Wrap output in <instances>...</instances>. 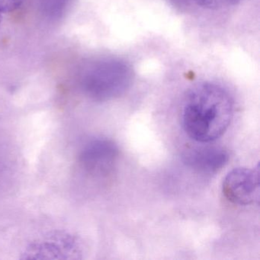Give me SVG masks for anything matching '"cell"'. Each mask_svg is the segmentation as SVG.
<instances>
[{"label":"cell","mask_w":260,"mask_h":260,"mask_svg":"<svg viewBox=\"0 0 260 260\" xmlns=\"http://www.w3.org/2000/svg\"><path fill=\"white\" fill-rule=\"evenodd\" d=\"M234 115L229 92L212 83L193 86L184 100L182 124L188 137L200 143L215 141L224 134Z\"/></svg>","instance_id":"6da1fadb"},{"label":"cell","mask_w":260,"mask_h":260,"mask_svg":"<svg viewBox=\"0 0 260 260\" xmlns=\"http://www.w3.org/2000/svg\"><path fill=\"white\" fill-rule=\"evenodd\" d=\"M133 80V70L127 62L118 57H104L86 67L83 88L90 98L108 101L125 93Z\"/></svg>","instance_id":"7a4b0ae2"},{"label":"cell","mask_w":260,"mask_h":260,"mask_svg":"<svg viewBox=\"0 0 260 260\" xmlns=\"http://www.w3.org/2000/svg\"><path fill=\"white\" fill-rule=\"evenodd\" d=\"M222 191L226 199L239 205H248L259 199V170L258 167L236 168L223 179Z\"/></svg>","instance_id":"3957f363"},{"label":"cell","mask_w":260,"mask_h":260,"mask_svg":"<svg viewBox=\"0 0 260 260\" xmlns=\"http://www.w3.org/2000/svg\"><path fill=\"white\" fill-rule=\"evenodd\" d=\"M81 253L80 241L71 234L59 233L54 235L47 236L31 243L27 248L23 255H28L26 258H76L74 255Z\"/></svg>","instance_id":"277c9868"},{"label":"cell","mask_w":260,"mask_h":260,"mask_svg":"<svg viewBox=\"0 0 260 260\" xmlns=\"http://www.w3.org/2000/svg\"><path fill=\"white\" fill-rule=\"evenodd\" d=\"M118 154V146L113 141L99 138L88 143L82 153V159L91 173L104 176L113 170Z\"/></svg>","instance_id":"5b68a950"},{"label":"cell","mask_w":260,"mask_h":260,"mask_svg":"<svg viewBox=\"0 0 260 260\" xmlns=\"http://www.w3.org/2000/svg\"><path fill=\"white\" fill-rule=\"evenodd\" d=\"M228 159V152L223 148L210 146L191 149L183 156L187 167L203 174L217 173L224 167Z\"/></svg>","instance_id":"8992f818"},{"label":"cell","mask_w":260,"mask_h":260,"mask_svg":"<svg viewBox=\"0 0 260 260\" xmlns=\"http://www.w3.org/2000/svg\"><path fill=\"white\" fill-rule=\"evenodd\" d=\"M197 5L203 8L211 9V10H219L225 7L236 5L242 0H193Z\"/></svg>","instance_id":"52a82bcc"},{"label":"cell","mask_w":260,"mask_h":260,"mask_svg":"<svg viewBox=\"0 0 260 260\" xmlns=\"http://www.w3.org/2000/svg\"><path fill=\"white\" fill-rule=\"evenodd\" d=\"M23 3L24 0H0V24L4 16L19 10Z\"/></svg>","instance_id":"ba28073f"}]
</instances>
